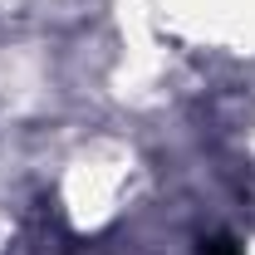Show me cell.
<instances>
[{
    "instance_id": "6da1fadb",
    "label": "cell",
    "mask_w": 255,
    "mask_h": 255,
    "mask_svg": "<svg viewBox=\"0 0 255 255\" xmlns=\"http://www.w3.org/2000/svg\"><path fill=\"white\" fill-rule=\"evenodd\" d=\"M201 255H241V246H236V241H211Z\"/></svg>"
}]
</instances>
